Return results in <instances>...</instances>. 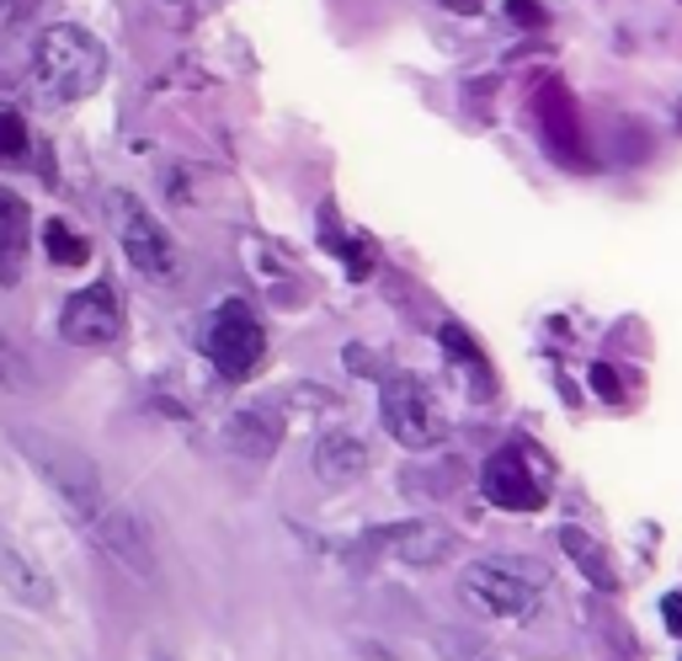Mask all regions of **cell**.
Returning a JSON list of instances; mask_svg holds the SVG:
<instances>
[{"label": "cell", "instance_id": "11", "mask_svg": "<svg viewBox=\"0 0 682 661\" xmlns=\"http://www.w3.org/2000/svg\"><path fill=\"white\" fill-rule=\"evenodd\" d=\"M538 128H544V145L561 155L565 166L571 161H582V118H576V101L565 97L561 80H549L544 86V97H538Z\"/></svg>", "mask_w": 682, "mask_h": 661}, {"label": "cell", "instance_id": "5", "mask_svg": "<svg viewBox=\"0 0 682 661\" xmlns=\"http://www.w3.org/2000/svg\"><path fill=\"white\" fill-rule=\"evenodd\" d=\"M203 347H208V358L224 379H251L267 358V331H262V320L245 299H224L208 320V342Z\"/></svg>", "mask_w": 682, "mask_h": 661}, {"label": "cell", "instance_id": "19", "mask_svg": "<svg viewBox=\"0 0 682 661\" xmlns=\"http://www.w3.org/2000/svg\"><path fill=\"white\" fill-rule=\"evenodd\" d=\"M507 17H512L517 27H544V22H549L544 0H507Z\"/></svg>", "mask_w": 682, "mask_h": 661}, {"label": "cell", "instance_id": "15", "mask_svg": "<svg viewBox=\"0 0 682 661\" xmlns=\"http://www.w3.org/2000/svg\"><path fill=\"white\" fill-rule=\"evenodd\" d=\"M43 245H49V256L59 262V268H86V262H91V241H86L75 224H65V220L43 224Z\"/></svg>", "mask_w": 682, "mask_h": 661}, {"label": "cell", "instance_id": "2", "mask_svg": "<svg viewBox=\"0 0 682 661\" xmlns=\"http://www.w3.org/2000/svg\"><path fill=\"white\" fill-rule=\"evenodd\" d=\"M17 448L27 454V465L49 480L53 496H59V502H70L80 517H97L101 507H107V490H101L97 465H91L80 448L49 438V432H32V427H27V432H17Z\"/></svg>", "mask_w": 682, "mask_h": 661}, {"label": "cell", "instance_id": "13", "mask_svg": "<svg viewBox=\"0 0 682 661\" xmlns=\"http://www.w3.org/2000/svg\"><path fill=\"white\" fill-rule=\"evenodd\" d=\"M315 475L325 486H352L368 475V443L352 432H325L315 443Z\"/></svg>", "mask_w": 682, "mask_h": 661}, {"label": "cell", "instance_id": "12", "mask_svg": "<svg viewBox=\"0 0 682 661\" xmlns=\"http://www.w3.org/2000/svg\"><path fill=\"white\" fill-rule=\"evenodd\" d=\"M27 230H32L27 197H17L11 187H0V289L22 283V268H27Z\"/></svg>", "mask_w": 682, "mask_h": 661}, {"label": "cell", "instance_id": "24", "mask_svg": "<svg viewBox=\"0 0 682 661\" xmlns=\"http://www.w3.org/2000/svg\"><path fill=\"white\" fill-rule=\"evenodd\" d=\"M149 661H170V657H166V651H149Z\"/></svg>", "mask_w": 682, "mask_h": 661}, {"label": "cell", "instance_id": "18", "mask_svg": "<svg viewBox=\"0 0 682 661\" xmlns=\"http://www.w3.org/2000/svg\"><path fill=\"white\" fill-rule=\"evenodd\" d=\"M27 390V363L22 352L0 337V395H22Z\"/></svg>", "mask_w": 682, "mask_h": 661}, {"label": "cell", "instance_id": "14", "mask_svg": "<svg viewBox=\"0 0 682 661\" xmlns=\"http://www.w3.org/2000/svg\"><path fill=\"white\" fill-rule=\"evenodd\" d=\"M561 544H565V555L586 571V582H592V587H597V592H618V565H613V555L592 540L586 528H565Z\"/></svg>", "mask_w": 682, "mask_h": 661}, {"label": "cell", "instance_id": "21", "mask_svg": "<svg viewBox=\"0 0 682 661\" xmlns=\"http://www.w3.org/2000/svg\"><path fill=\"white\" fill-rule=\"evenodd\" d=\"M592 385H597V390L608 395V400H618V379H613V368H608V363H597V368H592Z\"/></svg>", "mask_w": 682, "mask_h": 661}, {"label": "cell", "instance_id": "1", "mask_svg": "<svg viewBox=\"0 0 682 661\" xmlns=\"http://www.w3.org/2000/svg\"><path fill=\"white\" fill-rule=\"evenodd\" d=\"M107 80V49L86 27L59 22L32 49V86L49 101H80Z\"/></svg>", "mask_w": 682, "mask_h": 661}, {"label": "cell", "instance_id": "3", "mask_svg": "<svg viewBox=\"0 0 682 661\" xmlns=\"http://www.w3.org/2000/svg\"><path fill=\"white\" fill-rule=\"evenodd\" d=\"M544 571L523 561H469L459 576L464 597L490 619H528L544 603Z\"/></svg>", "mask_w": 682, "mask_h": 661}, {"label": "cell", "instance_id": "20", "mask_svg": "<svg viewBox=\"0 0 682 661\" xmlns=\"http://www.w3.org/2000/svg\"><path fill=\"white\" fill-rule=\"evenodd\" d=\"M32 6H38V0H0V32H6V27H22L27 17H32Z\"/></svg>", "mask_w": 682, "mask_h": 661}, {"label": "cell", "instance_id": "17", "mask_svg": "<svg viewBox=\"0 0 682 661\" xmlns=\"http://www.w3.org/2000/svg\"><path fill=\"white\" fill-rule=\"evenodd\" d=\"M17 155H27V123L22 113L0 107V161H17Z\"/></svg>", "mask_w": 682, "mask_h": 661}, {"label": "cell", "instance_id": "4", "mask_svg": "<svg viewBox=\"0 0 682 661\" xmlns=\"http://www.w3.org/2000/svg\"><path fill=\"white\" fill-rule=\"evenodd\" d=\"M113 220H118V241L123 256L134 262V272H145L149 283H176L182 278V251L166 235V224L149 214L139 197L113 193Z\"/></svg>", "mask_w": 682, "mask_h": 661}, {"label": "cell", "instance_id": "23", "mask_svg": "<svg viewBox=\"0 0 682 661\" xmlns=\"http://www.w3.org/2000/svg\"><path fill=\"white\" fill-rule=\"evenodd\" d=\"M666 619H672V630L682 635V597H666Z\"/></svg>", "mask_w": 682, "mask_h": 661}, {"label": "cell", "instance_id": "8", "mask_svg": "<svg viewBox=\"0 0 682 661\" xmlns=\"http://www.w3.org/2000/svg\"><path fill=\"white\" fill-rule=\"evenodd\" d=\"M480 486H486V502L507 507V513H538V507H544V480H538L534 459H528L523 448L490 454Z\"/></svg>", "mask_w": 682, "mask_h": 661}, {"label": "cell", "instance_id": "7", "mask_svg": "<svg viewBox=\"0 0 682 661\" xmlns=\"http://www.w3.org/2000/svg\"><path fill=\"white\" fill-rule=\"evenodd\" d=\"M59 337L70 347H107L123 337V299L113 283H86L59 310Z\"/></svg>", "mask_w": 682, "mask_h": 661}, {"label": "cell", "instance_id": "22", "mask_svg": "<svg viewBox=\"0 0 682 661\" xmlns=\"http://www.w3.org/2000/svg\"><path fill=\"white\" fill-rule=\"evenodd\" d=\"M442 6H448V11H459V17H475V11H480V0H442Z\"/></svg>", "mask_w": 682, "mask_h": 661}, {"label": "cell", "instance_id": "9", "mask_svg": "<svg viewBox=\"0 0 682 661\" xmlns=\"http://www.w3.org/2000/svg\"><path fill=\"white\" fill-rule=\"evenodd\" d=\"M0 587L11 592L17 603H27V609H49L53 603V582L43 561L22 540H11L6 528H0Z\"/></svg>", "mask_w": 682, "mask_h": 661}, {"label": "cell", "instance_id": "16", "mask_svg": "<svg viewBox=\"0 0 682 661\" xmlns=\"http://www.w3.org/2000/svg\"><path fill=\"white\" fill-rule=\"evenodd\" d=\"M442 347H448V352L464 363V373L475 379V390H486V385H490V379H486V358H480V347L469 342L459 325H442Z\"/></svg>", "mask_w": 682, "mask_h": 661}, {"label": "cell", "instance_id": "10", "mask_svg": "<svg viewBox=\"0 0 682 661\" xmlns=\"http://www.w3.org/2000/svg\"><path fill=\"white\" fill-rule=\"evenodd\" d=\"M91 523H97V544L107 550V555H118L134 576H149V571H155V544H149V528L128 513V507H113V513L101 507Z\"/></svg>", "mask_w": 682, "mask_h": 661}, {"label": "cell", "instance_id": "6", "mask_svg": "<svg viewBox=\"0 0 682 661\" xmlns=\"http://www.w3.org/2000/svg\"><path fill=\"white\" fill-rule=\"evenodd\" d=\"M379 411H384L390 438L406 443V448H432V443H442V432H448V421H442L438 400L427 395V385H421V379H406V373L384 379Z\"/></svg>", "mask_w": 682, "mask_h": 661}]
</instances>
